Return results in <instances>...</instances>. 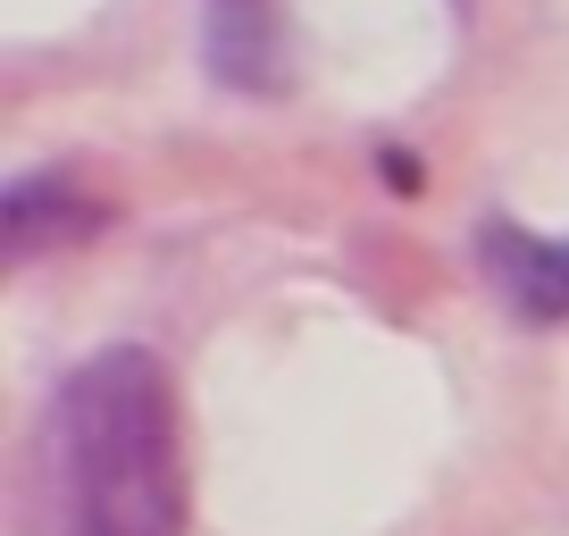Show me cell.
Wrapping results in <instances>:
<instances>
[{
  "instance_id": "cell-4",
  "label": "cell",
  "mask_w": 569,
  "mask_h": 536,
  "mask_svg": "<svg viewBox=\"0 0 569 536\" xmlns=\"http://www.w3.org/2000/svg\"><path fill=\"white\" fill-rule=\"evenodd\" d=\"M0 218H9V260H34L42 244H76V235H92L109 218V201L84 193V185H68V177H26V185H9Z\"/></svg>"
},
{
  "instance_id": "cell-2",
  "label": "cell",
  "mask_w": 569,
  "mask_h": 536,
  "mask_svg": "<svg viewBox=\"0 0 569 536\" xmlns=\"http://www.w3.org/2000/svg\"><path fill=\"white\" fill-rule=\"evenodd\" d=\"M478 268L519 319H536V327L569 319V235H528V227H511V218H486L478 227Z\"/></svg>"
},
{
  "instance_id": "cell-3",
  "label": "cell",
  "mask_w": 569,
  "mask_h": 536,
  "mask_svg": "<svg viewBox=\"0 0 569 536\" xmlns=\"http://www.w3.org/2000/svg\"><path fill=\"white\" fill-rule=\"evenodd\" d=\"M201 59L234 92L284 85V18L277 0H201Z\"/></svg>"
},
{
  "instance_id": "cell-1",
  "label": "cell",
  "mask_w": 569,
  "mask_h": 536,
  "mask_svg": "<svg viewBox=\"0 0 569 536\" xmlns=\"http://www.w3.org/2000/svg\"><path fill=\"white\" fill-rule=\"evenodd\" d=\"M34 495L51 536H184L193 469L160 353L109 344L59 377L34 428Z\"/></svg>"
}]
</instances>
